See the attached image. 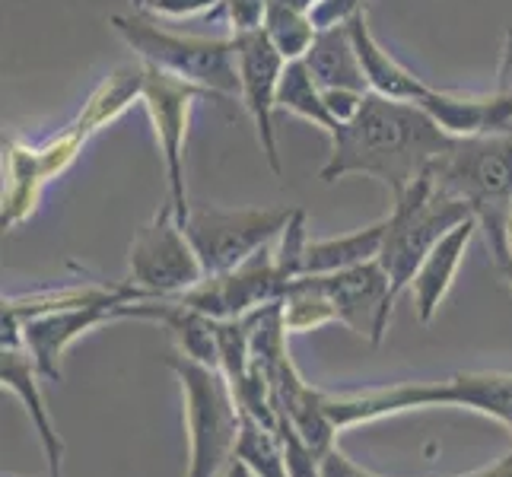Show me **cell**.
Returning a JSON list of instances; mask_svg holds the SVG:
<instances>
[{
    "mask_svg": "<svg viewBox=\"0 0 512 477\" xmlns=\"http://www.w3.org/2000/svg\"><path fill=\"white\" fill-rule=\"evenodd\" d=\"M210 99L220 102L214 93L201 90L188 80H179L144 64V86H140V105L147 109L156 140H160L163 169H166V201L175 207V214L185 223L188 217V188H185V147H188V121L194 102Z\"/></svg>",
    "mask_w": 512,
    "mask_h": 477,
    "instance_id": "cell-9",
    "label": "cell"
},
{
    "mask_svg": "<svg viewBox=\"0 0 512 477\" xmlns=\"http://www.w3.org/2000/svg\"><path fill=\"white\" fill-rule=\"evenodd\" d=\"M287 290V280L280 277L274 261V245L255 252L249 261H242L239 268L204 277L198 287L179 293L185 306L204 312L214 322H236V318L252 315L255 309L277 303Z\"/></svg>",
    "mask_w": 512,
    "mask_h": 477,
    "instance_id": "cell-13",
    "label": "cell"
},
{
    "mask_svg": "<svg viewBox=\"0 0 512 477\" xmlns=\"http://www.w3.org/2000/svg\"><path fill=\"white\" fill-rule=\"evenodd\" d=\"M474 229H478L474 217L458 223L433 245V252L423 258L420 271L411 280V293H414V306H417L420 322H430V318L439 312V306H443V299L452 290V280L458 274V264H462L468 245L474 239Z\"/></svg>",
    "mask_w": 512,
    "mask_h": 477,
    "instance_id": "cell-16",
    "label": "cell"
},
{
    "mask_svg": "<svg viewBox=\"0 0 512 477\" xmlns=\"http://www.w3.org/2000/svg\"><path fill=\"white\" fill-rule=\"evenodd\" d=\"M109 26L125 42L140 64L188 80L201 90L214 93L220 102H239V70H236V45L233 35L226 39H207V35H182L163 29L153 16L144 13H115Z\"/></svg>",
    "mask_w": 512,
    "mask_h": 477,
    "instance_id": "cell-5",
    "label": "cell"
},
{
    "mask_svg": "<svg viewBox=\"0 0 512 477\" xmlns=\"http://www.w3.org/2000/svg\"><path fill=\"white\" fill-rule=\"evenodd\" d=\"M169 366L182 379L188 436H191V468L188 477H223L229 458H236V443L242 433V408L217 366H207L169 353Z\"/></svg>",
    "mask_w": 512,
    "mask_h": 477,
    "instance_id": "cell-6",
    "label": "cell"
},
{
    "mask_svg": "<svg viewBox=\"0 0 512 477\" xmlns=\"http://www.w3.org/2000/svg\"><path fill=\"white\" fill-rule=\"evenodd\" d=\"M465 220H471V210L443 188H436L430 172H423L408 191L392 198L379 264L392 280L395 296L411 287L414 274L420 271L423 258L433 252V245Z\"/></svg>",
    "mask_w": 512,
    "mask_h": 477,
    "instance_id": "cell-7",
    "label": "cell"
},
{
    "mask_svg": "<svg viewBox=\"0 0 512 477\" xmlns=\"http://www.w3.org/2000/svg\"><path fill=\"white\" fill-rule=\"evenodd\" d=\"M312 80L319 83V90H353V93H373L369 90L363 61L353 45L350 23L328 26L315 32L309 51L303 55Z\"/></svg>",
    "mask_w": 512,
    "mask_h": 477,
    "instance_id": "cell-17",
    "label": "cell"
},
{
    "mask_svg": "<svg viewBox=\"0 0 512 477\" xmlns=\"http://www.w3.org/2000/svg\"><path fill=\"white\" fill-rule=\"evenodd\" d=\"M322 477H379V474L366 471V468H360V465H353L338 446H331V449L322 455Z\"/></svg>",
    "mask_w": 512,
    "mask_h": 477,
    "instance_id": "cell-27",
    "label": "cell"
},
{
    "mask_svg": "<svg viewBox=\"0 0 512 477\" xmlns=\"http://www.w3.org/2000/svg\"><path fill=\"white\" fill-rule=\"evenodd\" d=\"M277 109L309 121L312 128L325 131L328 137L341 128V121L328 112L319 83L312 80V74H309V67H306L303 58H299V61H287L284 77H280V90H277Z\"/></svg>",
    "mask_w": 512,
    "mask_h": 477,
    "instance_id": "cell-21",
    "label": "cell"
},
{
    "mask_svg": "<svg viewBox=\"0 0 512 477\" xmlns=\"http://www.w3.org/2000/svg\"><path fill=\"white\" fill-rule=\"evenodd\" d=\"M35 373H39V366H35V360H32V353L26 350V344L23 341H4V385L13 388V392L29 404V414H32L35 427H39L42 443H45L51 477H61L64 446H61V439H58L55 427H51V420H48L42 392H39V385H35Z\"/></svg>",
    "mask_w": 512,
    "mask_h": 477,
    "instance_id": "cell-19",
    "label": "cell"
},
{
    "mask_svg": "<svg viewBox=\"0 0 512 477\" xmlns=\"http://www.w3.org/2000/svg\"><path fill=\"white\" fill-rule=\"evenodd\" d=\"M261 26L287 61L303 58L315 39V32H319L312 23V13L296 7L293 0H268Z\"/></svg>",
    "mask_w": 512,
    "mask_h": 477,
    "instance_id": "cell-22",
    "label": "cell"
},
{
    "mask_svg": "<svg viewBox=\"0 0 512 477\" xmlns=\"http://www.w3.org/2000/svg\"><path fill=\"white\" fill-rule=\"evenodd\" d=\"M140 86H144V64L118 67L90 96V102L83 105V112L70 121L67 131L51 137L42 147H26L20 140H13L7 147L10 172H7V188H4V229L23 223L32 214L35 204H39L42 188L74 166V159L86 147V140L102 125L115 121L134 99H140Z\"/></svg>",
    "mask_w": 512,
    "mask_h": 477,
    "instance_id": "cell-2",
    "label": "cell"
},
{
    "mask_svg": "<svg viewBox=\"0 0 512 477\" xmlns=\"http://www.w3.org/2000/svg\"><path fill=\"white\" fill-rule=\"evenodd\" d=\"M236 458L242 465H249V471L255 477H290L287 452H284V443H280L277 430L264 427V423H258L249 414H242Z\"/></svg>",
    "mask_w": 512,
    "mask_h": 477,
    "instance_id": "cell-24",
    "label": "cell"
},
{
    "mask_svg": "<svg viewBox=\"0 0 512 477\" xmlns=\"http://www.w3.org/2000/svg\"><path fill=\"white\" fill-rule=\"evenodd\" d=\"M322 404L334 430L433 404L471 408L512 430V373H458L443 382H401L357 395H322Z\"/></svg>",
    "mask_w": 512,
    "mask_h": 477,
    "instance_id": "cell-4",
    "label": "cell"
},
{
    "mask_svg": "<svg viewBox=\"0 0 512 477\" xmlns=\"http://www.w3.org/2000/svg\"><path fill=\"white\" fill-rule=\"evenodd\" d=\"M497 93L506 96L512 102V29L503 39V51H500V67H497Z\"/></svg>",
    "mask_w": 512,
    "mask_h": 477,
    "instance_id": "cell-28",
    "label": "cell"
},
{
    "mask_svg": "<svg viewBox=\"0 0 512 477\" xmlns=\"http://www.w3.org/2000/svg\"><path fill=\"white\" fill-rule=\"evenodd\" d=\"M312 277H319V284L341 325H347L350 331H357L360 338L373 344L385 338L388 318H392V306H395V293L379 258L357 264V268H347V271L312 274Z\"/></svg>",
    "mask_w": 512,
    "mask_h": 477,
    "instance_id": "cell-14",
    "label": "cell"
},
{
    "mask_svg": "<svg viewBox=\"0 0 512 477\" xmlns=\"http://www.w3.org/2000/svg\"><path fill=\"white\" fill-rule=\"evenodd\" d=\"M226 0H134L137 13L144 16H172V20H179V16H194V13H204V10H214V7H223Z\"/></svg>",
    "mask_w": 512,
    "mask_h": 477,
    "instance_id": "cell-25",
    "label": "cell"
},
{
    "mask_svg": "<svg viewBox=\"0 0 512 477\" xmlns=\"http://www.w3.org/2000/svg\"><path fill=\"white\" fill-rule=\"evenodd\" d=\"M280 315H284L287 334H303V331L322 328L328 322H338L319 277H312V274L293 280L284 290V296H280Z\"/></svg>",
    "mask_w": 512,
    "mask_h": 477,
    "instance_id": "cell-23",
    "label": "cell"
},
{
    "mask_svg": "<svg viewBox=\"0 0 512 477\" xmlns=\"http://www.w3.org/2000/svg\"><path fill=\"white\" fill-rule=\"evenodd\" d=\"M385 239V220L369 223L357 233L334 236V239H309L306 245V274H334L357 268V264L376 261ZM303 274V277H306Z\"/></svg>",
    "mask_w": 512,
    "mask_h": 477,
    "instance_id": "cell-20",
    "label": "cell"
},
{
    "mask_svg": "<svg viewBox=\"0 0 512 477\" xmlns=\"http://www.w3.org/2000/svg\"><path fill=\"white\" fill-rule=\"evenodd\" d=\"M509 255H512V210H509Z\"/></svg>",
    "mask_w": 512,
    "mask_h": 477,
    "instance_id": "cell-30",
    "label": "cell"
},
{
    "mask_svg": "<svg viewBox=\"0 0 512 477\" xmlns=\"http://www.w3.org/2000/svg\"><path fill=\"white\" fill-rule=\"evenodd\" d=\"M236 45V70H239V102L249 112L261 153L268 159L274 175L284 172L280 166V150H277V134H274V112H277V90L280 77H284L287 58L280 55L277 45L268 39L264 26L229 32Z\"/></svg>",
    "mask_w": 512,
    "mask_h": 477,
    "instance_id": "cell-12",
    "label": "cell"
},
{
    "mask_svg": "<svg viewBox=\"0 0 512 477\" xmlns=\"http://www.w3.org/2000/svg\"><path fill=\"white\" fill-rule=\"evenodd\" d=\"M201 258L169 201L140 229L131 245V284L147 296H179L204 280Z\"/></svg>",
    "mask_w": 512,
    "mask_h": 477,
    "instance_id": "cell-10",
    "label": "cell"
},
{
    "mask_svg": "<svg viewBox=\"0 0 512 477\" xmlns=\"http://www.w3.org/2000/svg\"><path fill=\"white\" fill-rule=\"evenodd\" d=\"M436 188L462 201L478 223L493 268L512 284L509 210H512V128L500 134L458 137L430 166Z\"/></svg>",
    "mask_w": 512,
    "mask_h": 477,
    "instance_id": "cell-3",
    "label": "cell"
},
{
    "mask_svg": "<svg viewBox=\"0 0 512 477\" xmlns=\"http://www.w3.org/2000/svg\"><path fill=\"white\" fill-rule=\"evenodd\" d=\"M293 4H296V7H303V10H309V7L315 4V0H293Z\"/></svg>",
    "mask_w": 512,
    "mask_h": 477,
    "instance_id": "cell-29",
    "label": "cell"
},
{
    "mask_svg": "<svg viewBox=\"0 0 512 477\" xmlns=\"http://www.w3.org/2000/svg\"><path fill=\"white\" fill-rule=\"evenodd\" d=\"M455 140L420 105L369 93L360 112L331 134L322 182L331 185L344 175H369L398 198L423 172H430Z\"/></svg>",
    "mask_w": 512,
    "mask_h": 477,
    "instance_id": "cell-1",
    "label": "cell"
},
{
    "mask_svg": "<svg viewBox=\"0 0 512 477\" xmlns=\"http://www.w3.org/2000/svg\"><path fill=\"white\" fill-rule=\"evenodd\" d=\"M290 220V207H191L182 226L201 258L204 274L214 277L239 268L255 252L274 245V239H280Z\"/></svg>",
    "mask_w": 512,
    "mask_h": 477,
    "instance_id": "cell-8",
    "label": "cell"
},
{
    "mask_svg": "<svg viewBox=\"0 0 512 477\" xmlns=\"http://www.w3.org/2000/svg\"><path fill=\"white\" fill-rule=\"evenodd\" d=\"M360 10H366V0H315V4L309 7L315 29L344 26V23H350Z\"/></svg>",
    "mask_w": 512,
    "mask_h": 477,
    "instance_id": "cell-26",
    "label": "cell"
},
{
    "mask_svg": "<svg viewBox=\"0 0 512 477\" xmlns=\"http://www.w3.org/2000/svg\"><path fill=\"white\" fill-rule=\"evenodd\" d=\"M140 296H147V293L131 284V290L99 299V303L45 309L26 318L4 315V341H23L26 350L32 353L35 366H39V373L51 382H61V353L77 338H83L90 328L118 318V309Z\"/></svg>",
    "mask_w": 512,
    "mask_h": 477,
    "instance_id": "cell-11",
    "label": "cell"
},
{
    "mask_svg": "<svg viewBox=\"0 0 512 477\" xmlns=\"http://www.w3.org/2000/svg\"><path fill=\"white\" fill-rule=\"evenodd\" d=\"M350 35H353V45H357V55L363 61L369 90L373 93L388 96V99H401V102H414V105L430 93V83H423L414 70H408L401 61H395L379 45L376 35L369 32L366 10H360L350 20Z\"/></svg>",
    "mask_w": 512,
    "mask_h": 477,
    "instance_id": "cell-18",
    "label": "cell"
},
{
    "mask_svg": "<svg viewBox=\"0 0 512 477\" xmlns=\"http://www.w3.org/2000/svg\"><path fill=\"white\" fill-rule=\"evenodd\" d=\"M417 105L452 137H481V134H500L512 128V102L500 93L455 96L430 86V93Z\"/></svg>",
    "mask_w": 512,
    "mask_h": 477,
    "instance_id": "cell-15",
    "label": "cell"
}]
</instances>
